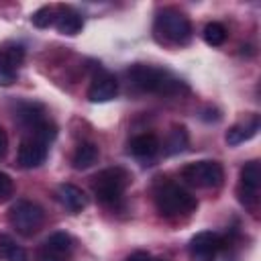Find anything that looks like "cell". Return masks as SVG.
Listing matches in <instances>:
<instances>
[{"label": "cell", "mask_w": 261, "mask_h": 261, "mask_svg": "<svg viewBox=\"0 0 261 261\" xmlns=\"http://www.w3.org/2000/svg\"><path fill=\"white\" fill-rule=\"evenodd\" d=\"M126 75L133 82V86H137L141 92H149V94L173 96V94H179V92L188 90V86L179 77H175L171 71H167L163 67L147 65V63L130 65Z\"/></svg>", "instance_id": "6da1fadb"}, {"label": "cell", "mask_w": 261, "mask_h": 261, "mask_svg": "<svg viewBox=\"0 0 261 261\" xmlns=\"http://www.w3.org/2000/svg\"><path fill=\"white\" fill-rule=\"evenodd\" d=\"M155 35L171 45H188L192 39V22L181 10L165 6L155 16Z\"/></svg>", "instance_id": "7a4b0ae2"}, {"label": "cell", "mask_w": 261, "mask_h": 261, "mask_svg": "<svg viewBox=\"0 0 261 261\" xmlns=\"http://www.w3.org/2000/svg\"><path fill=\"white\" fill-rule=\"evenodd\" d=\"M155 208L161 216H179L192 214L198 208V200L177 184L165 181L155 190Z\"/></svg>", "instance_id": "3957f363"}, {"label": "cell", "mask_w": 261, "mask_h": 261, "mask_svg": "<svg viewBox=\"0 0 261 261\" xmlns=\"http://www.w3.org/2000/svg\"><path fill=\"white\" fill-rule=\"evenodd\" d=\"M128 184H130V173L124 167H106L94 175L92 190L98 202L106 206H114L122 200V194Z\"/></svg>", "instance_id": "277c9868"}, {"label": "cell", "mask_w": 261, "mask_h": 261, "mask_svg": "<svg viewBox=\"0 0 261 261\" xmlns=\"http://www.w3.org/2000/svg\"><path fill=\"white\" fill-rule=\"evenodd\" d=\"M8 222L10 226L22 234V237H33L45 222V210L31 200H16L8 208Z\"/></svg>", "instance_id": "5b68a950"}, {"label": "cell", "mask_w": 261, "mask_h": 261, "mask_svg": "<svg viewBox=\"0 0 261 261\" xmlns=\"http://www.w3.org/2000/svg\"><path fill=\"white\" fill-rule=\"evenodd\" d=\"M181 179L194 188H218L224 181V169L218 161L202 159L181 169Z\"/></svg>", "instance_id": "8992f818"}, {"label": "cell", "mask_w": 261, "mask_h": 261, "mask_svg": "<svg viewBox=\"0 0 261 261\" xmlns=\"http://www.w3.org/2000/svg\"><path fill=\"white\" fill-rule=\"evenodd\" d=\"M259 188H261V169L259 161H247L239 173V200L247 208H255L259 202Z\"/></svg>", "instance_id": "52a82bcc"}, {"label": "cell", "mask_w": 261, "mask_h": 261, "mask_svg": "<svg viewBox=\"0 0 261 261\" xmlns=\"http://www.w3.org/2000/svg\"><path fill=\"white\" fill-rule=\"evenodd\" d=\"M71 251H73V239L67 232L57 230L41 243L37 261H69Z\"/></svg>", "instance_id": "ba28073f"}, {"label": "cell", "mask_w": 261, "mask_h": 261, "mask_svg": "<svg viewBox=\"0 0 261 261\" xmlns=\"http://www.w3.org/2000/svg\"><path fill=\"white\" fill-rule=\"evenodd\" d=\"M22 59H24V47L20 43L0 45V86H10L16 82Z\"/></svg>", "instance_id": "9c48e42d"}, {"label": "cell", "mask_w": 261, "mask_h": 261, "mask_svg": "<svg viewBox=\"0 0 261 261\" xmlns=\"http://www.w3.org/2000/svg\"><path fill=\"white\" fill-rule=\"evenodd\" d=\"M220 249H222V239L212 230H202L194 234L188 247L192 261H214Z\"/></svg>", "instance_id": "30bf717a"}, {"label": "cell", "mask_w": 261, "mask_h": 261, "mask_svg": "<svg viewBox=\"0 0 261 261\" xmlns=\"http://www.w3.org/2000/svg\"><path fill=\"white\" fill-rule=\"evenodd\" d=\"M16 159H18V165L24 167V169L39 167L47 159V143L39 141L33 135L29 139H22L20 147H18V153H16Z\"/></svg>", "instance_id": "8fae6325"}, {"label": "cell", "mask_w": 261, "mask_h": 261, "mask_svg": "<svg viewBox=\"0 0 261 261\" xmlns=\"http://www.w3.org/2000/svg\"><path fill=\"white\" fill-rule=\"evenodd\" d=\"M116 94H118V82H116V77H114L112 73H108V71H100V73L92 80V84H90V88H88V100H90V102H96V104L108 102V100H112Z\"/></svg>", "instance_id": "7c38bea8"}, {"label": "cell", "mask_w": 261, "mask_h": 261, "mask_svg": "<svg viewBox=\"0 0 261 261\" xmlns=\"http://www.w3.org/2000/svg\"><path fill=\"white\" fill-rule=\"evenodd\" d=\"M55 27H57V31L61 35L73 37V35H77L84 29V18H82V14L75 8L61 4L57 8V14H55Z\"/></svg>", "instance_id": "4fadbf2b"}, {"label": "cell", "mask_w": 261, "mask_h": 261, "mask_svg": "<svg viewBox=\"0 0 261 261\" xmlns=\"http://www.w3.org/2000/svg\"><path fill=\"white\" fill-rule=\"evenodd\" d=\"M57 200L63 204L65 210H69L71 214L82 212L88 206V198L82 192V188L73 186V184H61L57 188Z\"/></svg>", "instance_id": "5bb4252c"}, {"label": "cell", "mask_w": 261, "mask_h": 261, "mask_svg": "<svg viewBox=\"0 0 261 261\" xmlns=\"http://www.w3.org/2000/svg\"><path fill=\"white\" fill-rule=\"evenodd\" d=\"M257 130H259V116L253 114V116L245 118V122L232 124V126L226 130V137H224V139H226V143H228L230 147H237V145H241V143L253 139V137L257 135Z\"/></svg>", "instance_id": "9a60e30c"}, {"label": "cell", "mask_w": 261, "mask_h": 261, "mask_svg": "<svg viewBox=\"0 0 261 261\" xmlns=\"http://www.w3.org/2000/svg\"><path fill=\"white\" fill-rule=\"evenodd\" d=\"M161 143L159 139L153 135V133H143V135H137L135 139H130L128 143V151L130 155L139 157V159H151L153 155H157Z\"/></svg>", "instance_id": "2e32d148"}, {"label": "cell", "mask_w": 261, "mask_h": 261, "mask_svg": "<svg viewBox=\"0 0 261 261\" xmlns=\"http://www.w3.org/2000/svg\"><path fill=\"white\" fill-rule=\"evenodd\" d=\"M98 157H100L98 145H94V143H82V145H77V149L71 155V165L75 169H88V167H92L98 161Z\"/></svg>", "instance_id": "e0dca14e"}, {"label": "cell", "mask_w": 261, "mask_h": 261, "mask_svg": "<svg viewBox=\"0 0 261 261\" xmlns=\"http://www.w3.org/2000/svg\"><path fill=\"white\" fill-rule=\"evenodd\" d=\"M0 257L6 261H27V253L22 247H18L10 237L0 234Z\"/></svg>", "instance_id": "ac0fdd59"}, {"label": "cell", "mask_w": 261, "mask_h": 261, "mask_svg": "<svg viewBox=\"0 0 261 261\" xmlns=\"http://www.w3.org/2000/svg\"><path fill=\"white\" fill-rule=\"evenodd\" d=\"M188 130L186 126H173L169 130V139H167V153L173 155V153H179L188 147Z\"/></svg>", "instance_id": "d6986e66"}, {"label": "cell", "mask_w": 261, "mask_h": 261, "mask_svg": "<svg viewBox=\"0 0 261 261\" xmlns=\"http://www.w3.org/2000/svg\"><path fill=\"white\" fill-rule=\"evenodd\" d=\"M204 41L210 47H220L226 41V29L220 22H208L204 27Z\"/></svg>", "instance_id": "ffe728a7"}, {"label": "cell", "mask_w": 261, "mask_h": 261, "mask_svg": "<svg viewBox=\"0 0 261 261\" xmlns=\"http://www.w3.org/2000/svg\"><path fill=\"white\" fill-rule=\"evenodd\" d=\"M31 22L37 27V29H47L49 24L55 22V12L51 6H41L37 8L33 14H31Z\"/></svg>", "instance_id": "44dd1931"}, {"label": "cell", "mask_w": 261, "mask_h": 261, "mask_svg": "<svg viewBox=\"0 0 261 261\" xmlns=\"http://www.w3.org/2000/svg\"><path fill=\"white\" fill-rule=\"evenodd\" d=\"M12 188H14V184H12V177H10L8 173L0 171V200L8 198V196L12 194Z\"/></svg>", "instance_id": "7402d4cb"}, {"label": "cell", "mask_w": 261, "mask_h": 261, "mask_svg": "<svg viewBox=\"0 0 261 261\" xmlns=\"http://www.w3.org/2000/svg\"><path fill=\"white\" fill-rule=\"evenodd\" d=\"M124 261H153V259H151V255H149L147 251H135V253H130Z\"/></svg>", "instance_id": "603a6c76"}, {"label": "cell", "mask_w": 261, "mask_h": 261, "mask_svg": "<svg viewBox=\"0 0 261 261\" xmlns=\"http://www.w3.org/2000/svg\"><path fill=\"white\" fill-rule=\"evenodd\" d=\"M6 149H8V135H6V130L0 126V157H4Z\"/></svg>", "instance_id": "cb8c5ba5"}, {"label": "cell", "mask_w": 261, "mask_h": 261, "mask_svg": "<svg viewBox=\"0 0 261 261\" xmlns=\"http://www.w3.org/2000/svg\"><path fill=\"white\" fill-rule=\"evenodd\" d=\"M157 261H163V259H157Z\"/></svg>", "instance_id": "d4e9b609"}]
</instances>
